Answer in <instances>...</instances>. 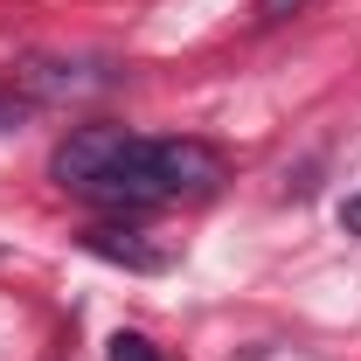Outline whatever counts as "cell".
<instances>
[{"instance_id":"cell-1","label":"cell","mask_w":361,"mask_h":361,"mask_svg":"<svg viewBox=\"0 0 361 361\" xmlns=\"http://www.w3.org/2000/svg\"><path fill=\"white\" fill-rule=\"evenodd\" d=\"M223 180V153L209 139H146L126 133L118 160L104 167V180L90 188V202H111V209H160L180 195H209Z\"/></svg>"},{"instance_id":"cell-2","label":"cell","mask_w":361,"mask_h":361,"mask_svg":"<svg viewBox=\"0 0 361 361\" xmlns=\"http://www.w3.org/2000/svg\"><path fill=\"white\" fill-rule=\"evenodd\" d=\"M118 146H126V126H77V133L56 146V160H49V174L63 180L70 195H90L104 167L118 160Z\"/></svg>"},{"instance_id":"cell-3","label":"cell","mask_w":361,"mask_h":361,"mask_svg":"<svg viewBox=\"0 0 361 361\" xmlns=\"http://www.w3.org/2000/svg\"><path fill=\"white\" fill-rule=\"evenodd\" d=\"M84 243L97 250V257L133 264V271H160V264H167V250H146V243H139V229H90Z\"/></svg>"},{"instance_id":"cell-4","label":"cell","mask_w":361,"mask_h":361,"mask_svg":"<svg viewBox=\"0 0 361 361\" xmlns=\"http://www.w3.org/2000/svg\"><path fill=\"white\" fill-rule=\"evenodd\" d=\"M104 361H167V355H160L146 334H111V355Z\"/></svg>"},{"instance_id":"cell-5","label":"cell","mask_w":361,"mask_h":361,"mask_svg":"<svg viewBox=\"0 0 361 361\" xmlns=\"http://www.w3.org/2000/svg\"><path fill=\"white\" fill-rule=\"evenodd\" d=\"M21 118H28V104H21L14 90H0V133H7V126H21Z\"/></svg>"},{"instance_id":"cell-6","label":"cell","mask_w":361,"mask_h":361,"mask_svg":"<svg viewBox=\"0 0 361 361\" xmlns=\"http://www.w3.org/2000/svg\"><path fill=\"white\" fill-rule=\"evenodd\" d=\"M299 7H306V0H257V14H264V21H285V14H299Z\"/></svg>"},{"instance_id":"cell-7","label":"cell","mask_w":361,"mask_h":361,"mask_svg":"<svg viewBox=\"0 0 361 361\" xmlns=\"http://www.w3.org/2000/svg\"><path fill=\"white\" fill-rule=\"evenodd\" d=\"M341 223H348V229H355V236H361V195H355V202H348V209H341Z\"/></svg>"}]
</instances>
